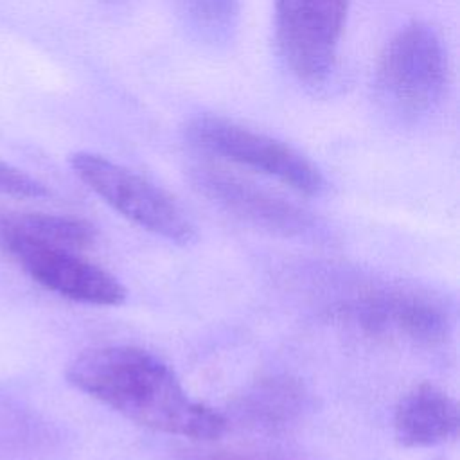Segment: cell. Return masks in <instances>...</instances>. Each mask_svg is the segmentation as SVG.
<instances>
[{
    "mask_svg": "<svg viewBox=\"0 0 460 460\" xmlns=\"http://www.w3.org/2000/svg\"><path fill=\"white\" fill-rule=\"evenodd\" d=\"M97 232L93 225L81 217L58 214H14L0 219V241L38 243L68 250H84L93 244Z\"/></svg>",
    "mask_w": 460,
    "mask_h": 460,
    "instance_id": "cell-11",
    "label": "cell"
},
{
    "mask_svg": "<svg viewBox=\"0 0 460 460\" xmlns=\"http://www.w3.org/2000/svg\"><path fill=\"white\" fill-rule=\"evenodd\" d=\"M75 176L115 212L174 244H190L196 230L178 203L135 171L90 151L70 156Z\"/></svg>",
    "mask_w": 460,
    "mask_h": 460,
    "instance_id": "cell-3",
    "label": "cell"
},
{
    "mask_svg": "<svg viewBox=\"0 0 460 460\" xmlns=\"http://www.w3.org/2000/svg\"><path fill=\"white\" fill-rule=\"evenodd\" d=\"M183 135L196 149L268 174L305 196H318L327 181L318 165L289 144L216 115L190 119Z\"/></svg>",
    "mask_w": 460,
    "mask_h": 460,
    "instance_id": "cell-2",
    "label": "cell"
},
{
    "mask_svg": "<svg viewBox=\"0 0 460 460\" xmlns=\"http://www.w3.org/2000/svg\"><path fill=\"white\" fill-rule=\"evenodd\" d=\"M275 34L286 66L305 83L331 74L350 0H275Z\"/></svg>",
    "mask_w": 460,
    "mask_h": 460,
    "instance_id": "cell-5",
    "label": "cell"
},
{
    "mask_svg": "<svg viewBox=\"0 0 460 460\" xmlns=\"http://www.w3.org/2000/svg\"><path fill=\"white\" fill-rule=\"evenodd\" d=\"M178 16L198 41L223 45L232 40L237 20V0H178Z\"/></svg>",
    "mask_w": 460,
    "mask_h": 460,
    "instance_id": "cell-12",
    "label": "cell"
},
{
    "mask_svg": "<svg viewBox=\"0 0 460 460\" xmlns=\"http://www.w3.org/2000/svg\"><path fill=\"white\" fill-rule=\"evenodd\" d=\"M68 383L138 426L194 440L219 438L228 420L194 401L174 370L133 345H104L81 352L66 367Z\"/></svg>",
    "mask_w": 460,
    "mask_h": 460,
    "instance_id": "cell-1",
    "label": "cell"
},
{
    "mask_svg": "<svg viewBox=\"0 0 460 460\" xmlns=\"http://www.w3.org/2000/svg\"><path fill=\"white\" fill-rule=\"evenodd\" d=\"M0 194L20 199H38L47 198L49 189L25 171L0 160Z\"/></svg>",
    "mask_w": 460,
    "mask_h": 460,
    "instance_id": "cell-13",
    "label": "cell"
},
{
    "mask_svg": "<svg viewBox=\"0 0 460 460\" xmlns=\"http://www.w3.org/2000/svg\"><path fill=\"white\" fill-rule=\"evenodd\" d=\"M190 181L207 199L228 214L284 237L309 234L313 217L289 199L212 165L190 169Z\"/></svg>",
    "mask_w": 460,
    "mask_h": 460,
    "instance_id": "cell-8",
    "label": "cell"
},
{
    "mask_svg": "<svg viewBox=\"0 0 460 460\" xmlns=\"http://www.w3.org/2000/svg\"><path fill=\"white\" fill-rule=\"evenodd\" d=\"M171 460H291L268 451H194L183 453Z\"/></svg>",
    "mask_w": 460,
    "mask_h": 460,
    "instance_id": "cell-14",
    "label": "cell"
},
{
    "mask_svg": "<svg viewBox=\"0 0 460 460\" xmlns=\"http://www.w3.org/2000/svg\"><path fill=\"white\" fill-rule=\"evenodd\" d=\"M307 394L298 379L270 376L250 386L235 402V417L248 428L277 431L300 417Z\"/></svg>",
    "mask_w": 460,
    "mask_h": 460,
    "instance_id": "cell-10",
    "label": "cell"
},
{
    "mask_svg": "<svg viewBox=\"0 0 460 460\" xmlns=\"http://www.w3.org/2000/svg\"><path fill=\"white\" fill-rule=\"evenodd\" d=\"M460 428V410L447 392L420 383L395 406L394 435L404 447H431L453 440Z\"/></svg>",
    "mask_w": 460,
    "mask_h": 460,
    "instance_id": "cell-9",
    "label": "cell"
},
{
    "mask_svg": "<svg viewBox=\"0 0 460 460\" xmlns=\"http://www.w3.org/2000/svg\"><path fill=\"white\" fill-rule=\"evenodd\" d=\"M340 313L367 334L406 338L420 345L444 341L451 329L446 305L433 295L417 289L372 291Z\"/></svg>",
    "mask_w": 460,
    "mask_h": 460,
    "instance_id": "cell-6",
    "label": "cell"
},
{
    "mask_svg": "<svg viewBox=\"0 0 460 460\" xmlns=\"http://www.w3.org/2000/svg\"><path fill=\"white\" fill-rule=\"evenodd\" d=\"M447 59L438 34L422 22L402 27L385 47L377 70L379 99L395 113L415 117L442 97Z\"/></svg>",
    "mask_w": 460,
    "mask_h": 460,
    "instance_id": "cell-4",
    "label": "cell"
},
{
    "mask_svg": "<svg viewBox=\"0 0 460 460\" xmlns=\"http://www.w3.org/2000/svg\"><path fill=\"white\" fill-rule=\"evenodd\" d=\"M4 248L32 280L65 298L110 307L126 300L120 280L75 250L38 243H7Z\"/></svg>",
    "mask_w": 460,
    "mask_h": 460,
    "instance_id": "cell-7",
    "label": "cell"
}]
</instances>
